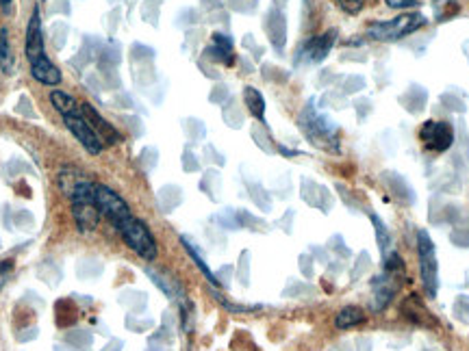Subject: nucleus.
<instances>
[{
  "label": "nucleus",
  "mask_w": 469,
  "mask_h": 351,
  "mask_svg": "<svg viewBox=\"0 0 469 351\" xmlns=\"http://www.w3.org/2000/svg\"><path fill=\"white\" fill-rule=\"evenodd\" d=\"M300 263H302V271H304V275H308V278H311V273H313V271H311V265H306V263H308V256H302V258H300Z\"/></svg>",
  "instance_id": "obj_32"
},
{
  "label": "nucleus",
  "mask_w": 469,
  "mask_h": 351,
  "mask_svg": "<svg viewBox=\"0 0 469 351\" xmlns=\"http://www.w3.org/2000/svg\"><path fill=\"white\" fill-rule=\"evenodd\" d=\"M213 44L220 46V48H226V50H233V42H231L226 35H222V33H215V35H213Z\"/></svg>",
  "instance_id": "obj_28"
},
{
  "label": "nucleus",
  "mask_w": 469,
  "mask_h": 351,
  "mask_svg": "<svg viewBox=\"0 0 469 351\" xmlns=\"http://www.w3.org/2000/svg\"><path fill=\"white\" fill-rule=\"evenodd\" d=\"M93 191H96V184H93L89 178L85 182H81L74 191H72V217L74 223L81 232H91L98 228L100 223V210L96 206V200H93Z\"/></svg>",
  "instance_id": "obj_1"
},
{
  "label": "nucleus",
  "mask_w": 469,
  "mask_h": 351,
  "mask_svg": "<svg viewBox=\"0 0 469 351\" xmlns=\"http://www.w3.org/2000/svg\"><path fill=\"white\" fill-rule=\"evenodd\" d=\"M250 191H253V200H255L263 210H270V198L265 196V189H261L259 184H250Z\"/></svg>",
  "instance_id": "obj_21"
},
{
  "label": "nucleus",
  "mask_w": 469,
  "mask_h": 351,
  "mask_svg": "<svg viewBox=\"0 0 469 351\" xmlns=\"http://www.w3.org/2000/svg\"><path fill=\"white\" fill-rule=\"evenodd\" d=\"M365 267H369V254H361L359 256V265H357V269H354V273H352V278H359L361 275V271L365 269Z\"/></svg>",
  "instance_id": "obj_30"
},
{
  "label": "nucleus",
  "mask_w": 469,
  "mask_h": 351,
  "mask_svg": "<svg viewBox=\"0 0 469 351\" xmlns=\"http://www.w3.org/2000/svg\"><path fill=\"white\" fill-rule=\"evenodd\" d=\"M248 261H250V254H248V251H243V254H241V261H239V263H241L239 280H241V284H243V286H248V284H250V280H248Z\"/></svg>",
  "instance_id": "obj_25"
},
{
  "label": "nucleus",
  "mask_w": 469,
  "mask_h": 351,
  "mask_svg": "<svg viewBox=\"0 0 469 351\" xmlns=\"http://www.w3.org/2000/svg\"><path fill=\"white\" fill-rule=\"evenodd\" d=\"M383 180L389 184V189L393 191L398 200H402L404 204H413V200H415V196H413V189L409 186V182H406L402 176L387 172V174H383Z\"/></svg>",
  "instance_id": "obj_13"
},
{
  "label": "nucleus",
  "mask_w": 469,
  "mask_h": 351,
  "mask_svg": "<svg viewBox=\"0 0 469 351\" xmlns=\"http://www.w3.org/2000/svg\"><path fill=\"white\" fill-rule=\"evenodd\" d=\"M335 40H337V30H328V33H324V35H320V37H315V40H311V42L306 44V56H308V61H313V63L324 61L326 54L330 52Z\"/></svg>",
  "instance_id": "obj_11"
},
{
  "label": "nucleus",
  "mask_w": 469,
  "mask_h": 351,
  "mask_svg": "<svg viewBox=\"0 0 469 351\" xmlns=\"http://www.w3.org/2000/svg\"><path fill=\"white\" fill-rule=\"evenodd\" d=\"M122 347H124V343L122 340H111L103 351H122Z\"/></svg>",
  "instance_id": "obj_31"
},
{
  "label": "nucleus",
  "mask_w": 469,
  "mask_h": 351,
  "mask_svg": "<svg viewBox=\"0 0 469 351\" xmlns=\"http://www.w3.org/2000/svg\"><path fill=\"white\" fill-rule=\"evenodd\" d=\"M422 26H426V18L422 13H402L393 20L371 24L369 35L378 42H398L406 35L415 33Z\"/></svg>",
  "instance_id": "obj_3"
},
{
  "label": "nucleus",
  "mask_w": 469,
  "mask_h": 351,
  "mask_svg": "<svg viewBox=\"0 0 469 351\" xmlns=\"http://www.w3.org/2000/svg\"><path fill=\"white\" fill-rule=\"evenodd\" d=\"M11 269H13V261H0V286L5 284V280L11 273Z\"/></svg>",
  "instance_id": "obj_27"
},
{
  "label": "nucleus",
  "mask_w": 469,
  "mask_h": 351,
  "mask_svg": "<svg viewBox=\"0 0 469 351\" xmlns=\"http://www.w3.org/2000/svg\"><path fill=\"white\" fill-rule=\"evenodd\" d=\"M215 295V299L220 302L228 312H239V314H248V312H257V310H261L263 306H259V304H253V306H245V304H231V302H226L222 295H217V293H213Z\"/></svg>",
  "instance_id": "obj_20"
},
{
  "label": "nucleus",
  "mask_w": 469,
  "mask_h": 351,
  "mask_svg": "<svg viewBox=\"0 0 469 351\" xmlns=\"http://www.w3.org/2000/svg\"><path fill=\"white\" fill-rule=\"evenodd\" d=\"M419 141L430 152H446L454 143V129L448 121L428 119L419 129Z\"/></svg>",
  "instance_id": "obj_6"
},
{
  "label": "nucleus",
  "mask_w": 469,
  "mask_h": 351,
  "mask_svg": "<svg viewBox=\"0 0 469 351\" xmlns=\"http://www.w3.org/2000/svg\"><path fill=\"white\" fill-rule=\"evenodd\" d=\"M81 113L85 115V119L93 126V131L98 133V137L109 143V145H117L122 143V135L117 133V129L113 124H109L96 109H93L91 105H81Z\"/></svg>",
  "instance_id": "obj_9"
},
{
  "label": "nucleus",
  "mask_w": 469,
  "mask_h": 351,
  "mask_svg": "<svg viewBox=\"0 0 469 351\" xmlns=\"http://www.w3.org/2000/svg\"><path fill=\"white\" fill-rule=\"evenodd\" d=\"M337 7L350 16H357L363 9V0H337Z\"/></svg>",
  "instance_id": "obj_22"
},
{
  "label": "nucleus",
  "mask_w": 469,
  "mask_h": 351,
  "mask_svg": "<svg viewBox=\"0 0 469 351\" xmlns=\"http://www.w3.org/2000/svg\"><path fill=\"white\" fill-rule=\"evenodd\" d=\"M398 267H402L400 256H398V254H389V256L385 258V269H387V271H393V269H398Z\"/></svg>",
  "instance_id": "obj_29"
},
{
  "label": "nucleus",
  "mask_w": 469,
  "mask_h": 351,
  "mask_svg": "<svg viewBox=\"0 0 469 351\" xmlns=\"http://www.w3.org/2000/svg\"><path fill=\"white\" fill-rule=\"evenodd\" d=\"M30 74H33V78L37 83H42L46 87H54V85L61 83V78H64V76H61V72H59V68L54 66V63L46 54L30 63Z\"/></svg>",
  "instance_id": "obj_10"
},
{
  "label": "nucleus",
  "mask_w": 469,
  "mask_h": 351,
  "mask_svg": "<svg viewBox=\"0 0 469 351\" xmlns=\"http://www.w3.org/2000/svg\"><path fill=\"white\" fill-rule=\"evenodd\" d=\"M24 48H26V59L30 63L46 54V50H44V33H42V18H40V9L37 7L33 9V16H30L28 26H26V46Z\"/></svg>",
  "instance_id": "obj_8"
},
{
  "label": "nucleus",
  "mask_w": 469,
  "mask_h": 351,
  "mask_svg": "<svg viewBox=\"0 0 469 351\" xmlns=\"http://www.w3.org/2000/svg\"><path fill=\"white\" fill-rule=\"evenodd\" d=\"M11 3H13V0H0V7H3V11H9Z\"/></svg>",
  "instance_id": "obj_33"
},
{
  "label": "nucleus",
  "mask_w": 469,
  "mask_h": 351,
  "mask_svg": "<svg viewBox=\"0 0 469 351\" xmlns=\"http://www.w3.org/2000/svg\"><path fill=\"white\" fill-rule=\"evenodd\" d=\"M66 121V129L76 137V141L93 156H98L103 150H105V143L103 139L98 137V133L93 131V126L85 119V115L79 111V113H72V115H66L64 117Z\"/></svg>",
  "instance_id": "obj_7"
},
{
  "label": "nucleus",
  "mask_w": 469,
  "mask_h": 351,
  "mask_svg": "<svg viewBox=\"0 0 469 351\" xmlns=\"http://www.w3.org/2000/svg\"><path fill=\"white\" fill-rule=\"evenodd\" d=\"M243 102H245L248 111L253 113L259 121H265V100H263V95L255 87H245L243 89Z\"/></svg>",
  "instance_id": "obj_16"
},
{
  "label": "nucleus",
  "mask_w": 469,
  "mask_h": 351,
  "mask_svg": "<svg viewBox=\"0 0 469 351\" xmlns=\"http://www.w3.org/2000/svg\"><path fill=\"white\" fill-rule=\"evenodd\" d=\"M367 314L359 308V306H346L341 308L335 316V326L339 330H352V328H359L365 323Z\"/></svg>",
  "instance_id": "obj_12"
},
{
  "label": "nucleus",
  "mask_w": 469,
  "mask_h": 351,
  "mask_svg": "<svg viewBox=\"0 0 469 351\" xmlns=\"http://www.w3.org/2000/svg\"><path fill=\"white\" fill-rule=\"evenodd\" d=\"M85 180H87V176L81 169H76V167H66V169L59 172V186H61V191H64L66 196H72V191L81 182H85Z\"/></svg>",
  "instance_id": "obj_17"
},
{
  "label": "nucleus",
  "mask_w": 469,
  "mask_h": 351,
  "mask_svg": "<svg viewBox=\"0 0 469 351\" xmlns=\"http://www.w3.org/2000/svg\"><path fill=\"white\" fill-rule=\"evenodd\" d=\"M385 3L391 9H411L417 5V0H385Z\"/></svg>",
  "instance_id": "obj_24"
},
{
  "label": "nucleus",
  "mask_w": 469,
  "mask_h": 351,
  "mask_svg": "<svg viewBox=\"0 0 469 351\" xmlns=\"http://www.w3.org/2000/svg\"><path fill=\"white\" fill-rule=\"evenodd\" d=\"M417 251H419V269H422V282L428 297H436L439 291V265L434 256V245L426 230L417 232Z\"/></svg>",
  "instance_id": "obj_4"
},
{
  "label": "nucleus",
  "mask_w": 469,
  "mask_h": 351,
  "mask_svg": "<svg viewBox=\"0 0 469 351\" xmlns=\"http://www.w3.org/2000/svg\"><path fill=\"white\" fill-rule=\"evenodd\" d=\"M371 223H374V228H376V241H378V247H381L383 256H385V251L391 247V234H389V230L385 226V221L378 215L371 213Z\"/></svg>",
  "instance_id": "obj_19"
},
{
  "label": "nucleus",
  "mask_w": 469,
  "mask_h": 351,
  "mask_svg": "<svg viewBox=\"0 0 469 351\" xmlns=\"http://www.w3.org/2000/svg\"><path fill=\"white\" fill-rule=\"evenodd\" d=\"M183 169H185V172H196V169H198V161H196V156H192V152H185V156H183Z\"/></svg>",
  "instance_id": "obj_26"
},
{
  "label": "nucleus",
  "mask_w": 469,
  "mask_h": 351,
  "mask_svg": "<svg viewBox=\"0 0 469 351\" xmlns=\"http://www.w3.org/2000/svg\"><path fill=\"white\" fill-rule=\"evenodd\" d=\"M93 200H96V206L100 210V215H105L113 226L117 228L124 219L131 217V208L129 204L122 200V196H117L115 191L107 184H96V191H93Z\"/></svg>",
  "instance_id": "obj_5"
},
{
  "label": "nucleus",
  "mask_w": 469,
  "mask_h": 351,
  "mask_svg": "<svg viewBox=\"0 0 469 351\" xmlns=\"http://www.w3.org/2000/svg\"><path fill=\"white\" fill-rule=\"evenodd\" d=\"M50 102H52V107H54L61 115H64V117L81 111V105L72 98V95L66 93V91H59V89L50 91Z\"/></svg>",
  "instance_id": "obj_15"
},
{
  "label": "nucleus",
  "mask_w": 469,
  "mask_h": 351,
  "mask_svg": "<svg viewBox=\"0 0 469 351\" xmlns=\"http://www.w3.org/2000/svg\"><path fill=\"white\" fill-rule=\"evenodd\" d=\"M117 230H120L124 243H127L137 254V256H141L144 261H150V263L156 258V241H154L150 228L141 219L131 215L129 219H124L120 223Z\"/></svg>",
  "instance_id": "obj_2"
},
{
  "label": "nucleus",
  "mask_w": 469,
  "mask_h": 351,
  "mask_svg": "<svg viewBox=\"0 0 469 351\" xmlns=\"http://www.w3.org/2000/svg\"><path fill=\"white\" fill-rule=\"evenodd\" d=\"M0 70L5 74H13L16 70V56H13V48L9 42V30L0 28Z\"/></svg>",
  "instance_id": "obj_14"
},
{
  "label": "nucleus",
  "mask_w": 469,
  "mask_h": 351,
  "mask_svg": "<svg viewBox=\"0 0 469 351\" xmlns=\"http://www.w3.org/2000/svg\"><path fill=\"white\" fill-rule=\"evenodd\" d=\"M450 239H452V243L454 245H458V247H469V230H454L452 234H450Z\"/></svg>",
  "instance_id": "obj_23"
},
{
  "label": "nucleus",
  "mask_w": 469,
  "mask_h": 351,
  "mask_svg": "<svg viewBox=\"0 0 469 351\" xmlns=\"http://www.w3.org/2000/svg\"><path fill=\"white\" fill-rule=\"evenodd\" d=\"M180 241H183V245H185V249H187V254H190V256H192V258H194V263H196V265H198V269H200V271H202V273H204V278H207V280H209V282H211V284H217V278H215V275H213V273H211V269H209V267H207V263H204V258H202V256H200V251H198V249H196V247H194V243H192V241H190V239H187V237H183V239H180Z\"/></svg>",
  "instance_id": "obj_18"
}]
</instances>
